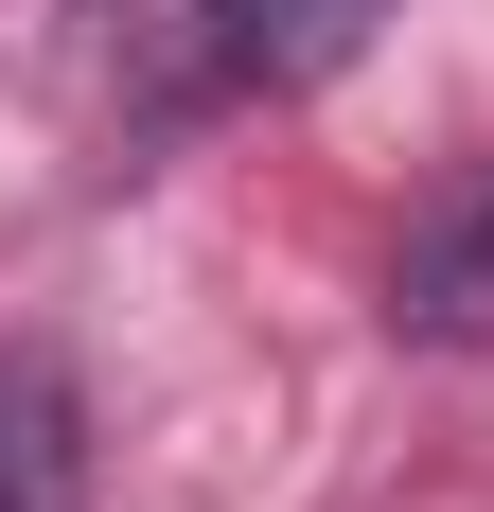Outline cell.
Returning <instances> with one entry per match:
<instances>
[{"instance_id": "1", "label": "cell", "mask_w": 494, "mask_h": 512, "mask_svg": "<svg viewBox=\"0 0 494 512\" xmlns=\"http://www.w3.org/2000/svg\"><path fill=\"white\" fill-rule=\"evenodd\" d=\"M389 336L406 354H477L494 336V159H459L442 195L389 230Z\"/></svg>"}, {"instance_id": "3", "label": "cell", "mask_w": 494, "mask_h": 512, "mask_svg": "<svg viewBox=\"0 0 494 512\" xmlns=\"http://www.w3.org/2000/svg\"><path fill=\"white\" fill-rule=\"evenodd\" d=\"M389 0H230V36H212V71H195V106H247V89H318L353 36H371Z\"/></svg>"}, {"instance_id": "4", "label": "cell", "mask_w": 494, "mask_h": 512, "mask_svg": "<svg viewBox=\"0 0 494 512\" xmlns=\"http://www.w3.org/2000/svg\"><path fill=\"white\" fill-rule=\"evenodd\" d=\"M212 36H230V0H89V53L124 71V89L177 124L195 106V71H212Z\"/></svg>"}, {"instance_id": "2", "label": "cell", "mask_w": 494, "mask_h": 512, "mask_svg": "<svg viewBox=\"0 0 494 512\" xmlns=\"http://www.w3.org/2000/svg\"><path fill=\"white\" fill-rule=\"evenodd\" d=\"M0 512H89V389L53 336H0Z\"/></svg>"}]
</instances>
